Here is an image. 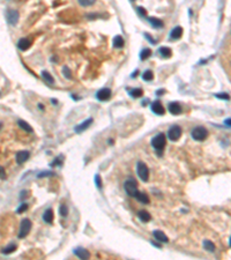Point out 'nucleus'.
I'll list each match as a JSON object with an SVG mask.
<instances>
[{"label": "nucleus", "instance_id": "1", "mask_svg": "<svg viewBox=\"0 0 231 260\" xmlns=\"http://www.w3.org/2000/svg\"><path fill=\"white\" fill-rule=\"evenodd\" d=\"M165 143H167V139H165V135L163 133H158L151 140V146L158 153L163 150V148L165 147Z\"/></svg>", "mask_w": 231, "mask_h": 260}, {"label": "nucleus", "instance_id": "2", "mask_svg": "<svg viewBox=\"0 0 231 260\" xmlns=\"http://www.w3.org/2000/svg\"><path fill=\"white\" fill-rule=\"evenodd\" d=\"M191 137L195 141H204L208 137V131L202 126H196L191 132Z\"/></svg>", "mask_w": 231, "mask_h": 260}, {"label": "nucleus", "instance_id": "3", "mask_svg": "<svg viewBox=\"0 0 231 260\" xmlns=\"http://www.w3.org/2000/svg\"><path fill=\"white\" fill-rule=\"evenodd\" d=\"M136 172H138V176L140 177L141 181L148 182V179H149V169L146 165V163H143L141 161L138 162V164H136Z\"/></svg>", "mask_w": 231, "mask_h": 260}, {"label": "nucleus", "instance_id": "4", "mask_svg": "<svg viewBox=\"0 0 231 260\" xmlns=\"http://www.w3.org/2000/svg\"><path fill=\"white\" fill-rule=\"evenodd\" d=\"M124 189L126 191V193L130 195V197H133L135 198L136 193H138V187H136V183L133 179H128L126 181L124 184Z\"/></svg>", "mask_w": 231, "mask_h": 260}, {"label": "nucleus", "instance_id": "5", "mask_svg": "<svg viewBox=\"0 0 231 260\" xmlns=\"http://www.w3.org/2000/svg\"><path fill=\"white\" fill-rule=\"evenodd\" d=\"M30 229H31V222H30V220H28V218L22 220V221H21V225H20V233H19V237H20V238H23V237H26V236L29 234Z\"/></svg>", "mask_w": 231, "mask_h": 260}, {"label": "nucleus", "instance_id": "6", "mask_svg": "<svg viewBox=\"0 0 231 260\" xmlns=\"http://www.w3.org/2000/svg\"><path fill=\"white\" fill-rule=\"evenodd\" d=\"M6 19H7V22H8L9 25L15 26L18 23L19 19H20V14H19L18 10H15V9H7Z\"/></svg>", "mask_w": 231, "mask_h": 260}, {"label": "nucleus", "instance_id": "7", "mask_svg": "<svg viewBox=\"0 0 231 260\" xmlns=\"http://www.w3.org/2000/svg\"><path fill=\"white\" fill-rule=\"evenodd\" d=\"M181 135V129L180 126L178 125H173L169 129V132H168V137L171 141H177L178 139L180 138Z\"/></svg>", "mask_w": 231, "mask_h": 260}, {"label": "nucleus", "instance_id": "8", "mask_svg": "<svg viewBox=\"0 0 231 260\" xmlns=\"http://www.w3.org/2000/svg\"><path fill=\"white\" fill-rule=\"evenodd\" d=\"M29 157H30V153H29L28 150H21V152H19L18 154H16L15 160H16V163H18V164H22V163H24L26 161H28Z\"/></svg>", "mask_w": 231, "mask_h": 260}, {"label": "nucleus", "instance_id": "9", "mask_svg": "<svg viewBox=\"0 0 231 260\" xmlns=\"http://www.w3.org/2000/svg\"><path fill=\"white\" fill-rule=\"evenodd\" d=\"M96 97L99 101H107V100H109L111 97V90L109 88H103V89H101V90L97 91Z\"/></svg>", "mask_w": 231, "mask_h": 260}, {"label": "nucleus", "instance_id": "10", "mask_svg": "<svg viewBox=\"0 0 231 260\" xmlns=\"http://www.w3.org/2000/svg\"><path fill=\"white\" fill-rule=\"evenodd\" d=\"M91 124H93V118H88V119H86V120L83 121L82 124L78 125V126L75 127V132H76V133H81V132L87 130Z\"/></svg>", "mask_w": 231, "mask_h": 260}, {"label": "nucleus", "instance_id": "11", "mask_svg": "<svg viewBox=\"0 0 231 260\" xmlns=\"http://www.w3.org/2000/svg\"><path fill=\"white\" fill-rule=\"evenodd\" d=\"M74 254H75L76 257H79L80 259H88L89 257H90L89 252L87 251L86 249H83V247H76V249L74 250Z\"/></svg>", "mask_w": 231, "mask_h": 260}, {"label": "nucleus", "instance_id": "12", "mask_svg": "<svg viewBox=\"0 0 231 260\" xmlns=\"http://www.w3.org/2000/svg\"><path fill=\"white\" fill-rule=\"evenodd\" d=\"M169 111L171 114H175V116H178L181 113V106L177 103V102H172V103L169 104Z\"/></svg>", "mask_w": 231, "mask_h": 260}, {"label": "nucleus", "instance_id": "13", "mask_svg": "<svg viewBox=\"0 0 231 260\" xmlns=\"http://www.w3.org/2000/svg\"><path fill=\"white\" fill-rule=\"evenodd\" d=\"M151 110H153V112L156 113V114H164V108H163V105L158 102V101H155V102H153L151 104Z\"/></svg>", "mask_w": 231, "mask_h": 260}, {"label": "nucleus", "instance_id": "14", "mask_svg": "<svg viewBox=\"0 0 231 260\" xmlns=\"http://www.w3.org/2000/svg\"><path fill=\"white\" fill-rule=\"evenodd\" d=\"M153 235H154V237L156 238V241H158V242H161V243H168L169 242L168 236L164 234L163 231H161V230H155Z\"/></svg>", "mask_w": 231, "mask_h": 260}, {"label": "nucleus", "instance_id": "15", "mask_svg": "<svg viewBox=\"0 0 231 260\" xmlns=\"http://www.w3.org/2000/svg\"><path fill=\"white\" fill-rule=\"evenodd\" d=\"M31 46V41L28 38H21L18 43V48L22 51H26Z\"/></svg>", "mask_w": 231, "mask_h": 260}, {"label": "nucleus", "instance_id": "16", "mask_svg": "<svg viewBox=\"0 0 231 260\" xmlns=\"http://www.w3.org/2000/svg\"><path fill=\"white\" fill-rule=\"evenodd\" d=\"M181 35H183V28L178 26L172 29V31H171V34H170V37H171L172 39H178V38L181 37Z\"/></svg>", "mask_w": 231, "mask_h": 260}, {"label": "nucleus", "instance_id": "17", "mask_svg": "<svg viewBox=\"0 0 231 260\" xmlns=\"http://www.w3.org/2000/svg\"><path fill=\"white\" fill-rule=\"evenodd\" d=\"M135 199L138 201H140V202H142V204H149V201H150L148 194H146L143 192H139V191H138V193L135 195Z\"/></svg>", "mask_w": 231, "mask_h": 260}, {"label": "nucleus", "instance_id": "18", "mask_svg": "<svg viewBox=\"0 0 231 260\" xmlns=\"http://www.w3.org/2000/svg\"><path fill=\"white\" fill-rule=\"evenodd\" d=\"M43 220H44V222H46V223H51V222L53 221V210H52L51 208L46 209L44 212V214H43Z\"/></svg>", "mask_w": 231, "mask_h": 260}, {"label": "nucleus", "instance_id": "19", "mask_svg": "<svg viewBox=\"0 0 231 260\" xmlns=\"http://www.w3.org/2000/svg\"><path fill=\"white\" fill-rule=\"evenodd\" d=\"M158 53L161 54V57H163V58H170L171 54H172L171 50H170L169 48H167V46L160 48V49H158Z\"/></svg>", "mask_w": 231, "mask_h": 260}, {"label": "nucleus", "instance_id": "20", "mask_svg": "<svg viewBox=\"0 0 231 260\" xmlns=\"http://www.w3.org/2000/svg\"><path fill=\"white\" fill-rule=\"evenodd\" d=\"M138 216H139V218H140L141 221H143V222H148V221L151 220L150 214H149L147 210H140V212L138 213Z\"/></svg>", "mask_w": 231, "mask_h": 260}, {"label": "nucleus", "instance_id": "21", "mask_svg": "<svg viewBox=\"0 0 231 260\" xmlns=\"http://www.w3.org/2000/svg\"><path fill=\"white\" fill-rule=\"evenodd\" d=\"M149 20V22H150V25L154 28H156V29H161L162 27H163V22L161 21L160 19H156V17H149L148 19Z\"/></svg>", "mask_w": 231, "mask_h": 260}, {"label": "nucleus", "instance_id": "22", "mask_svg": "<svg viewBox=\"0 0 231 260\" xmlns=\"http://www.w3.org/2000/svg\"><path fill=\"white\" fill-rule=\"evenodd\" d=\"M18 124H19V126H20L22 130L27 131V132H29V133H31V132L34 131V130H33V127H31V126H30L28 123H26L24 120H21V119H20V120L18 121Z\"/></svg>", "mask_w": 231, "mask_h": 260}, {"label": "nucleus", "instance_id": "23", "mask_svg": "<svg viewBox=\"0 0 231 260\" xmlns=\"http://www.w3.org/2000/svg\"><path fill=\"white\" fill-rule=\"evenodd\" d=\"M113 46L118 48V49L123 48L124 46V38L121 36H115V39H113Z\"/></svg>", "mask_w": 231, "mask_h": 260}, {"label": "nucleus", "instance_id": "24", "mask_svg": "<svg viewBox=\"0 0 231 260\" xmlns=\"http://www.w3.org/2000/svg\"><path fill=\"white\" fill-rule=\"evenodd\" d=\"M204 250H207V251H209V252L215 251V245H214V243H212L210 241H208V239L204 241Z\"/></svg>", "mask_w": 231, "mask_h": 260}, {"label": "nucleus", "instance_id": "25", "mask_svg": "<svg viewBox=\"0 0 231 260\" xmlns=\"http://www.w3.org/2000/svg\"><path fill=\"white\" fill-rule=\"evenodd\" d=\"M42 77L44 78V80L46 81V82H49V83H54V79L52 78V75L49 73V72H46V71H43L42 72Z\"/></svg>", "mask_w": 231, "mask_h": 260}, {"label": "nucleus", "instance_id": "26", "mask_svg": "<svg viewBox=\"0 0 231 260\" xmlns=\"http://www.w3.org/2000/svg\"><path fill=\"white\" fill-rule=\"evenodd\" d=\"M15 250H16V245H15V244H9L8 246H6V247L2 249V253H4V254H9V253L14 252Z\"/></svg>", "mask_w": 231, "mask_h": 260}, {"label": "nucleus", "instance_id": "27", "mask_svg": "<svg viewBox=\"0 0 231 260\" xmlns=\"http://www.w3.org/2000/svg\"><path fill=\"white\" fill-rule=\"evenodd\" d=\"M150 56H151V50H150V49H143L142 51H141V53H140V58H141L142 60L148 59Z\"/></svg>", "mask_w": 231, "mask_h": 260}, {"label": "nucleus", "instance_id": "28", "mask_svg": "<svg viewBox=\"0 0 231 260\" xmlns=\"http://www.w3.org/2000/svg\"><path fill=\"white\" fill-rule=\"evenodd\" d=\"M143 94V90L142 89H140V88H136V89H133V90H131V93H130V95L134 97V98H138V97H141Z\"/></svg>", "mask_w": 231, "mask_h": 260}, {"label": "nucleus", "instance_id": "29", "mask_svg": "<svg viewBox=\"0 0 231 260\" xmlns=\"http://www.w3.org/2000/svg\"><path fill=\"white\" fill-rule=\"evenodd\" d=\"M153 78H154V74H153V72L149 71V69L146 71V72L142 74V79L144 80V81H151Z\"/></svg>", "mask_w": 231, "mask_h": 260}, {"label": "nucleus", "instance_id": "30", "mask_svg": "<svg viewBox=\"0 0 231 260\" xmlns=\"http://www.w3.org/2000/svg\"><path fill=\"white\" fill-rule=\"evenodd\" d=\"M78 1L83 7H89V6H91V5H94L96 2V0H78Z\"/></svg>", "mask_w": 231, "mask_h": 260}, {"label": "nucleus", "instance_id": "31", "mask_svg": "<svg viewBox=\"0 0 231 260\" xmlns=\"http://www.w3.org/2000/svg\"><path fill=\"white\" fill-rule=\"evenodd\" d=\"M59 214L64 217L67 216V214H68V208H67V206H66L65 204L60 205V207H59Z\"/></svg>", "mask_w": 231, "mask_h": 260}, {"label": "nucleus", "instance_id": "32", "mask_svg": "<svg viewBox=\"0 0 231 260\" xmlns=\"http://www.w3.org/2000/svg\"><path fill=\"white\" fill-rule=\"evenodd\" d=\"M27 209H28V204H22V205L16 209V213H18V214H21L22 212H26Z\"/></svg>", "mask_w": 231, "mask_h": 260}, {"label": "nucleus", "instance_id": "33", "mask_svg": "<svg viewBox=\"0 0 231 260\" xmlns=\"http://www.w3.org/2000/svg\"><path fill=\"white\" fill-rule=\"evenodd\" d=\"M62 73H64V75H65L66 79H71V71L68 69L67 66H65V67L62 68Z\"/></svg>", "mask_w": 231, "mask_h": 260}, {"label": "nucleus", "instance_id": "34", "mask_svg": "<svg viewBox=\"0 0 231 260\" xmlns=\"http://www.w3.org/2000/svg\"><path fill=\"white\" fill-rule=\"evenodd\" d=\"M215 96H216L217 98H221V100H225V101L230 100V96L228 95L227 93H223V94H216Z\"/></svg>", "mask_w": 231, "mask_h": 260}, {"label": "nucleus", "instance_id": "35", "mask_svg": "<svg viewBox=\"0 0 231 260\" xmlns=\"http://www.w3.org/2000/svg\"><path fill=\"white\" fill-rule=\"evenodd\" d=\"M95 183H96V185L98 186V189L101 190V189H102V179H101V176H99V175H96V176H95Z\"/></svg>", "mask_w": 231, "mask_h": 260}, {"label": "nucleus", "instance_id": "36", "mask_svg": "<svg viewBox=\"0 0 231 260\" xmlns=\"http://www.w3.org/2000/svg\"><path fill=\"white\" fill-rule=\"evenodd\" d=\"M138 13L140 14V16L144 17L147 15V10L143 8V7H138Z\"/></svg>", "mask_w": 231, "mask_h": 260}, {"label": "nucleus", "instance_id": "37", "mask_svg": "<svg viewBox=\"0 0 231 260\" xmlns=\"http://www.w3.org/2000/svg\"><path fill=\"white\" fill-rule=\"evenodd\" d=\"M27 193H29V191H22V192H21V195H20V199L22 200L23 198H27L28 197Z\"/></svg>", "mask_w": 231, "mask_h": 260}, {"label": "nucleus", "instance_id": "38", "mask_svg": "<svg viewBox=\"0 0 231 260\" xmlns=\"http://www.w3.org/2000/svg\"><path fill=\"white\" fill-rule=\"evenodd\" d=\"M144 36L147 37V39H148V41H149L150 43L156 44V41H155V39H153V38H151V37H150V35H149V34H144Z\"/></svg>", "mask_w": 231, "mask_h": 260}, {"label": "nucleus", "instance_id": "39", "mask_svg": "<svg viewBox=\"0 0 231 260\" xmlns=\"http://www.w3.org/2000/svg\"><path fill=\"white\" fill-rule=\"evenodd\" d=\"M224 124H225L227 126H229V127H231V118H227V119L224 120Z\"/></svg>", "mask_w": 231, "mask_h": 260}, {"label": "nucleus", "instance_id": "40", "mask_svg": "<svg viewBox=\"0 0 231 260\" xmlns=\"http://www.w3.org/2000/svg\"><path fill=\"white\" fill-rule=\"evenodd\" d=\"M5 172H4V166H1V179H5Z\"/></svg>", "mask_w": 231, "mask_h": 260}, {"label": "nucleus", "instance_id": "41", "mask_svg": "<svg viewBox=\"0 0 231 260\" xmlns=\"http://www.w3.org/2000/svg\"><path fill=\"white\" fill-rule=\"evenodd\" d=\"M38 108H39V109H42V110H43V109H44V105H42V104H38Z\"/></svg>", "mask_w": 231, "mask_h": 260}, {"label": "nucleus", "instance_id": "42", "mask_svg": "<svg viewBox=\"0 0 231 260\" xmlns=\"http://www.w3.org/2000/svg\"><path fill=\"white\" fill-rule=\"evenodd\" d=\"M163 93H164V90H158V91H157V95H161V94H163Z\"/></svg>", "mask_w": 231, "mask_h": 260}, {"label": "nucleus", "instance_id": "43", "mask_svg": "<svg viewBox=\"0 0 231 260\" xmlns=\"http://www.w3.org/2000/svg\"><path fill=\"white\" fill-rule=\"evenodd\" d=\"M230 246H231V237H230Z\"/></svg>", "mask_w": 231, "mask_h": 260}]
</instances>
